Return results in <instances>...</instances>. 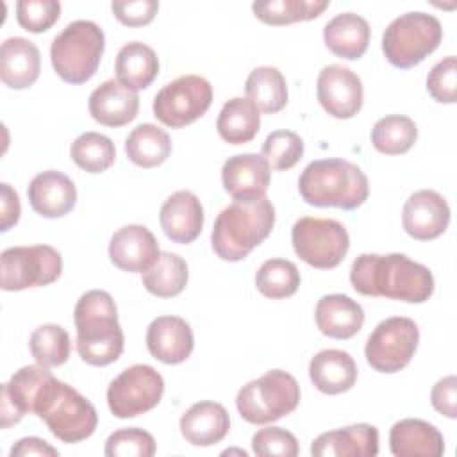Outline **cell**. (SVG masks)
<instances>
[{"instance_id": "obj_10", "label": "cell", "mask_w": 457, "mask_h": 457, "mask_svg": "<svg viewBox=\"0 0 457 457\" xmlns=\"http://www.w3.org/2000/svg\"><path fill=\"white\" fill-rule=\"evenodd\" d=\"M2 289L21 291L55 282L62 271V257L50 245L11 246L0 255Z\"/></svg>"}, {"instance_id": "obj_43", "label": "cell", "mask_w": 457, "mask_h": 457, "mask_svg": "<svg viewBox=\"0 0 457 457\" xmlns=\"http://www.w3.org/2000/svg\"><path fill=\"white\" fill-rule=\"evenodd\" d=\"M252 450L259 457H296L300 448L296 437L282 427H266L253 434Z\"/></svg>"}, {"instance_id": "obj_48", "label": "cell", "mask_w": 457, "mask_h": 457, "mask_svg": "<svg viewBox=\"0 0 457 457\" xmlns=\"http://www.w3.org/2000/svg\"><path fill=\"white\" fill-rule=\"evenodd\" d=\"M11 457H32V455H41V457H57L59 452L57 448L50 446L45 439L41 437H23L16 441L9 452Z\"/></svg>"}, {"instance_id": "obj_20", "label": "cell", "mask_w": 457, "mask_h": 457, "mask_svg": "<svg viewBox=\"0 0 457 457\" xmlns=\"http://www.w3.org/2000/svg\"><path fill=\"white\" fill-rule=\"evenodd\" d=\"M148 352L164 364L184 362L195 346L189 323L179 316H159L146 330Z\"/></svg>"}, {"instance_id": "obj_30", "label": "cell", "mask_w": 457, "mask_h": 457, "mask_svg": "<svg viewBox=\"0 0 457 457\" xmlns=\"http://www.w3.org/2000/svg\"><path fill=\"white\" fill-rule=\"evenodd\" d=\"M114 71L118 82L132 91L148 87L159 73V59L154 48L141 41L123 45L116 55Z\"/></svg>"}, {"instance_id": "obj_38", "label": "cell", "mask_w": 457, "mask_h": 457, "mask_svg": "<svg viewBox=\"0 0 457 457\" xmlns=\"http://www.w3.org/2000/svg\"><path fill=\"white\" fill-rule=\"evenodd\" d=\"M71 161L87 173H102L112 166L116 159L114 143L98 132L80 134L70 148Z\"/></svg>"}, {"instance_id": "obj_27", "label": "cell", "mask_w": 457, "mask_h": 457, "mask_svg": "<svg viewBox=\"0 0 457 457\" xmlns=\"http://www.w3.org/2000/svg\"><path fill=\"white\" fill-rule=\"evenodd\" d=\"M41 70L37 46L25 37H7L0 46V79L11 89L30 87Z\"/></svg>"}, {"instance_id": "obj_9", "label": "cell", "mask_w": 457, "mask_h": 457, "mask_svg": "<svg viewBox=\"0 0 457 457\" xmlns=\"http://www.w3.org/2000/svg\"><path fill=\"white\" fill-rule=\"evenodd\" d=\"M291 243L295 253L318 270H332L339 266L350 248V237L345 225L332 218H300L293 225Z\"/></svg>"}, {"instance_id": "obj_19", "label": "cell", "mask_w": 457, "mask_h": 457, "mask_svg": "<svg viewBox=\"0 0 457 457\" xmlns=\"http://www.w3.org/2000/svg\"><path fill=\"white\" fill-rule=\"evenodd\" d=\"M27 196L30 207L43 218H61L77 204L73 180L57 170L37 173L27 187Z\"/></svg>"}, {"instance_id": "obj_11", "label": "cell", "mask_w": 457, "mask_h": 457, "mask_svg": "<svg viewBox=\"0 0 457 457\" xmlns=\"http://www.w3.org/2000/svg\"><path fill=\"white\" fill-rule=\"evenodd\" d=\"M212 102V86L200 75H182L154 98V116L171 129H182L202 118Z\"/></svg>"}, {"instance_id": "obj_32", "label": "cell", "mask_w": 457, "mask_h": 457, "mask_svg": "<svg viewBox=\"0 0 457 457\" xmlns=\"http://www.w3.org/2000/svg\"><path fill=\"white\" fill-rule=\"evenodd\" d=\"M127 157L141 168H155L171 154V139L154 123H141L125 139Z\"/></svg>"}, {"instance_id": "obj_29", "label": "cell", "mask_w": 457, "mask_h": 457, "mask_svg": "<svg viewBox=\"0 0 457 457\" xmlns=\"http://www.w3.org/2000/svg\"><path fill=\"white\" fill-rule=\"evenodd\" d=\"M370 23L355 12H341L327 21L323 29L325 46L341 59H359L368 50Z\"/></svg>"}, {"instance_id": "obj_42", "label": "cell", "mask_w": 457, "mask_h": 457, "mask_svg": "<svg viewBox=\"0 0 457 457\" xmlns=\"http://www.w3.org/2000/svg\"><path fill=\"white\" fill-rule=\"evenodd\" d=\"M61 16L57 0H20L16 2V20L27 32H45Z\"/></svg>"}, {"instance_id": "obj_17", "label": "cell", "mask_w": 457, "mask_h": 457, "mask_svg": "<svg viewBox=\"0 0 457 457\" xmlns=\"http://www.w3.org/2000/svg\"><path fill=\"white\" fill-rule=\"evenodd\" d=\"M271 179V168L262 155L237 154L225 161L221 168L223 189L234 200L264 198Z\"/></svg>"}, {"instance_id": "obj_2", "label": "cell", "mask_w": 457, "mask_h": 457, "mask_svg": "<svg viewBox=\"0 0 457 457\" xmlns=\"http://www.w3.org/2000/svg\"><path fill=\"white\" fill-rule=\"evenodd\" d=\"M77 352L91 366H107L123 352V330L112 296L102 289L86 291L73 311Z\"/></svg>"}, {"instance_id": "obj_24", "label": "cell", "mask_w": 457, "mask_h": 457, "mask_svg": "<svg viewBox=\"0 0 457 457\" xmlns=\"http://www.w3.org/2000/svg\"><path fill=\"white\" fill-rule=\"evenodd\" d=\"M179 427L182 437L193 446H212L228 434L230 418L221 403L204 400L182 414Z\"/></svg>"}, {"instance_id": "obj_47", "label": "cell", "mask_w": 457, "mask_h": 457, "mask_svg": "<svg viewBox=\"0 0 457 457\" xmlns=\"http://www.w3.org/2000/svg\"><path fill=\"white\" fill-rule=\"evenodd\" d=\"M20 212H21V207H20L18 193L7 182H2L0 184V218H2L0 230L7 232L12 225H16L20 220Z\"/></svg>"}, {"instance_id": "obj_14", "label": "cell", "mask_w": 457, "mask_h": 457, "mask_svg": "<svg viewBox=\"0 0 457 457\" xmlns=\"http://www.w3.org/2000/svg\"><path fill=\"white\" fill-rule=\"evenodd\" d=\"M316 95L321 107L337 120L353 118L364 100L361 79L341 64H328L320 71Z\"/></svg>"}, {"instance_id": "obj_35", "label": "cell", "mask_w": 457, "mask_h": 457, "mask_svg": "<svg viewBox=\"0 0 457 457\" xmlns=\"http://www.w3.org/2000/svg\"><path fill=\"white\" fill-rule=\"evenodd\" d=\"M328 0H259L252 4L255 18L268 25H289L318 18Z\"/></svg>"}, {"instance_id": "obj_16", "label": "cell", "mask_w": 457, "mask_h": 457, "mask_svg": "<svg viewBox=\"0 0 457 457\" xmlns=\"http://www.w3.org/2000/svg\"><path fill=\"white\" fill-rule=\"evenodd\" d=\"M159 255V243L145 225H125L112 234L109 243L111 262L123 271L145 273Z\"/></svg>"}, {"instance_id": "obj_46", "label": "cell", "mask_w": 457, "mask_h": 457, "mask_svg": "<svg viewBox=\"0 0 457 457\" xmlns=\"http://www.w3.org/2000/svg\"><path fill=\"white\" fill-rule=\"evenodd\" d=\"M432 407L446 416V418H457V378L453 375H448L436 382L430 393Z\"/></svg>"}, {"instance_id": "obj_36", "label": "cell", "mask_w": 457, "mask_h": 457, "mask_svg": "<svg viewBox=\"0 0 457 457\" xmlns=\"http://www.w3.org/2000/svg\"><path fill=\"white\" fill-rule=\"evenodd\" d=\"M418 139L416 123L403 114H389L380 118L371 129L373 146L386 155H400L412 148Z\"/></svg>"}, {"instance_id": "obj_22", "label": "cell", "mask_w": 457, "mask_h": 457, "mask_svg": "<svg viewBox=\"0 0 457 457\" xmlns=\"http://www.w3.org/2000/svg\"><path fill=\"white\" fill-rule=\"evenodd\" d=\"M50 375L48 368L43 364L23 366L14 371L9 382L2 384V409H0V427L9 428L11 425L21 421L27 412H32L34 396L41 382Z\"/></svg>"}, {"instance_id": "obj_8", "label": "cell", "mask_w": 457, "mask_h": 457, "mask_svg": "<svg viewBox=\"0 0 457 457\" xmlns=\"http://www.w3.org/2000/svg\"><path fill=\"white\" fill-rule=\"evenodd\" d=\"M443 39L441 21L423 11H412L395 18L382 36L386 59L402 70L420 64Z\"/></svg>"}, {"instance_id": "obj_12", "label": "cell", "mask_w": 457, "mask_h": 457, "mask_svg": "<svg viewBox=\"0 0 457 457\" xmlns=\"http://www.w3.org/2000/svg\"><path fill=\"white\" fill-rule=\"evenodd\" d=\"M420 341V328L414 320L405 316H393L382 320L370 334L364 355L368 364L380 373H396L403 370Z\"/></svg>"}, {"instance_id": "obj_44", "label": "cell", "mask_w": 457, "mask_h": 457, "mask_svg": "<svg viewBox=\"0 0 457 457\" xmlns=\"http://www.w3.org/2000/svg\"><path fill=\"white\" fill-rule=\"evenodd\" d=\"M427 91L439 104H453L457 100V59L448 55L427 75Z\"/></svg>"}, {"instance_id": "obj_25", "label": "cell", "mask_w": 457, "mask_h": 457, "mask_svg": "<svg viewBox=\"0 0 457 457\" xmlns=\"http://www.w3.org/2000/svg\"><path fill=\"white\" fill-rule=\"evenodd\" d=\"M389 446L396 457H439L445 452V439L432 423L405 418L391 427Z\"/></svg>"}, {"instance_id": "obj_28", "label": "cell", "mask_w": 457, "mask_h": 457, "mask_svg": "<svg viewBox=\"0 0 457 457\" xmlns=\"http://www.w3.org/2000/svg\"><path fill=\"white\" fill-rule=\"evenodd\" d=\"M309 378L318 391L325 395H339L353 387L357 380V364L348 352L327 348L311 359Z\"/></svg>"}, {"instance_id": "obj_23", "label": "cell", "mask_w": 457, "mask_h": 457, "mask_svg": "<svg viewBox=\"0 0 457 457\" xmlns=\"http://www.w3.org/2000/svg\"><path fill=\"white\" fill-rule=\"evenodd\" d=\"M89 114L95 121L105 127H123L137 116V93L121 82L109 79L93 89L89 95Z\"/></svg>"}, {"instance_id": "obj_5", "label": "cell", "mask_w": 457, "mask_h": 457, "mask_svg": "<svg viewBox=\"0 0 457 457\" xmlns=\"http://www.w3.org/2000/svg\"><path fill=\"white\" fill-rule=\"evenodd\" d=\"M32 412L46 423L57 439L68 445L87 439L98 425L93 403L52 373L41 382L32 402Z\"/></svg>"}, {"instance_id": "obj_45", "label": "cell", "mask_w": 457, "mask_h": 457, "mask_svg": "<svg viewBox=\"0 0 457 457\" xmlns=\"http://www.w3.org/2000/svg\"><path fill=\"white\" fill-rule=\"evenodd\" d=\"M157 9L159 2L155 0H129L111 4L114 18L127 27H143L150 23L157 14Z\"/></svg>"}, {"instance_id": "obj_13", "label": "cell", "mask_w": 457, "mask_h": 457, "mask_svg": "<svg viewBox=\"0 0 457 457\" xmlns=\"http://www.w3.org/2000/svg\"><path fill=\"white\" fill-rule=\"evenodd\" d=\"M164 380L148 364L123 370L107 387V405L116 418H136L152 411L162 398Z\"/></svg>"}, {"instance_id": "obj_4", "label": "cell", "mask_w": 457, "mask_h": 457, "mask_svg": "<svg viewBox=\"0 0 457 457\" xmlns=\"http://www.w3.org/2000/svg\"><path fill=\"white\" fill-rule=\"evenodd\" d=\"M298 191L309 205L352 211L366 202L370 184L357 164L330 157L312 161L303 168L298 179Z\"/></svg>"}, {"instance_id": "obj_31", "label": "cell", "mask_w": 457, "mask_h": 457, "mask_svg": "<svg viewBox=\"0 0 457 457\" xmlns=\"http://www.w3.org/2000/svg\"><path fill=\"white\" fill-rule=\"evenodd\" d=\"M261 127L259 109L252 104V100L243 96H234L223 104L216 129L223 141L230 145H245L252 141Z\"/></svg>"}, {"instance_id": "obj_41", "label": "cell", "mask_w": 457, "mask_h": 457, "mask_svg": "<svg viewBox=\"0 0 457 457\" xmlns=\"http://www.w3.org/2000/svg\"><path fill=\"white\" fill-rule=\"evenodd\" d=\"M104 452L107 457H152L155 453V441L143 428H120L107 437Z\"/></svg>"}, {"instance_id": "obj_3", "label": "cell", "mask_w": 457, "mask_h": 457, "mask_svg": "<svg viewBox=\"0 0 457 457\" xmlns=\"http://www.w3.org/2000/svg\"><path fill=\"white\" fill-rule=\"evenodd\" d=\"M273 225L275 207L266 196L234 200L218 214L211 232V246L223 261H241L271 234Z\"/></svg>"}, {"instance_id": "obj_34", "label": "cell", "mask_w": 457, "mask_h": 457, "mask_svg": "<svg viewBox=\"0 0 457 457\" xmlns=\"http://www.w3.org/2000/svg\"><path fill=\"white\" fill-rule=\"evenodd\" d=\"M187 264L173 252H161L155 264L141 277L148 293L159 298H171L184 291L187 284Z\"/></svg>"}, {"instance_id": "obj_18", "label": "cell", "mask_w": 457, "mask_h": 457, "mask_svg": "<svg viewBox=\"0 0 457 457\" xmlns=\"http://www.w3.org/2000/svg\"><path fill=\"white\" fill-rule=\"evenodd\" d=\"M161 228L168 239L179 245L193 243L204 227V207L191 191H175L159 211Z\"/></svg>"}, {"instance_id": "obj_40", "label": "cell", "mask_w": 457, "mask_h": 457, "mask_svg": "<svg viewBox=\"0 0 457 457\" xmlns=\"http://www.w3.org/2000/svg\"><path fill=\"white\" fill-rule=\"evenodd\" d=\"M303 155V141L293 130H275L262 143V157L271 170H289Z\"/></svg>"}, {"instance_id": "obj_21", "label": "cell", "mask_w": 457, "mask_h": 457, "mask_svg": "<svg viewBox=\"0 0 457 457\" xmlns=\"http://www.w3.org/2000/svg\"><path fill=\"white\" fill-rule=\"evenodd\" d=\"M314 457H373L378 453V430L370 423H357L320 434L312 445Z\"/></svg>"}, {"instance_id": "obj_7", "label": "cell", "mask_w": 457, "mask_h": 457, "mask_svg": "<svg viewBox=\"0 0 457 457\" xmlns=\"http://www.w3.org/2000/svg\"><path fill=\"white\" fill-rule=\"evenodd\" d=\"M300 402L296 378L284 370L266 371L245 384L236 396L241 418L253 425H266L293 412Z\"/></svg>"}, {"instance_id": "obj_15", "label": "cell", "mask_w": 457, "mask_h": 457, "mask_svg": "<svg viewBox=\"0 0 457 457\" xmlns=\"http://www.w3.org/2000/svg\"><path fill=\"white\" fill-rule=\"evenodd\" d=\"M450 223V207L443 195L432 189L412 193L402 209V225L405 232L418 239L428 241L439 237Z\"/></svg>"}, {"instance_id": "obj_33", "label": "cell", "mask_w": 457, "mask_h": 457, "mask_svg": "<svg viewBox=\"0 0 457 457\" xmlns=\"http://www.w3.org/2000/svg\"><path fill=\"white\" fill-rule=\"evenodd\" d=\"M245 91L246 98L266 114L282 111L289 98L286 79L273 66H259L252 70L246 77Z\"/></svg>"}, {"instance_id": "obj_26", "label": "cell", "mask_w": 457, "mask_h": 457, "mask_svg": "<svg viewBox=\"0 0 457 457\" xmlns=\"http://www.w3.org/2000/svg\"><path fill=\"white\" fill-rule=\"evenodd\" d=\"M314 320L323 336L334 339H350L364 325V311L361 303L346 295L332 293L318 300Z\"/></svg>"}, {"instance_id": "obj_37", "label": "cell", "mask_w": 457, "mask_h": 457, "mask_svg": "<svg viewBox=\"0 0 457 457\" xmlns=\"http://www.w3.org/2000/svg\"><path fill=\"white\" fill-rule=\"evenodd\" d=\"M255 287L266 298H287L300 287V271L296 264L287 259H268L255 273Z\"/></svg>"}, {"instance_id": "obj_1", "label": "cell", "mask_w": 457, "mask_h": 457, "mask_svg": "<svg viewBox=\"0 0 457 457\" xmlns=\"http://www.w3.org/2000/svg\"><path fill=\"white\" fill-rule=\"evenodd\" d=\"M350 282L364 296L409 303H423L434 293L430 270L403 253H361L352 264Z\"/></svg>"}, {"instance_id": "obj_39", "label": "cell", "mask_w": 457, "mask_h": 457, "mask_svg": "<svg viewBox=\"0 0 457 457\" xmlns=\"http://www.w3.org/2000/svg\"><path fill=\"white\" fill-rule=\"evenodd\" d=\"M29 348L37 364L50 368L61 366L68 361L71 352V341L68 332L61 325L46 323L37 327L30 334Z\"/></svg>"}, {"instance_id": "obj_6", "label": "cell", "mask_w": 457, "mask_h": 457, "mask_svg": "<svg viewBox=\"0 0 457 457\" xmlns=\"http://www.w3.org/2000/svg\"><path fill=\"white\" fill-rule=\"evenodd\" d=\"M104 48L105 36L100 25L89 20H75L54 37L50 61L64 82L84 84L96 73Z\"/></svg>"}]
</instances>
